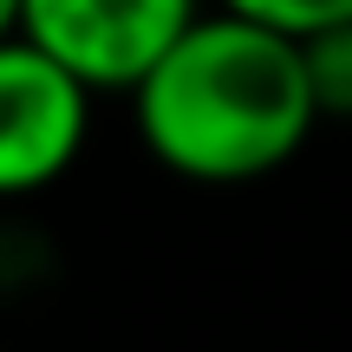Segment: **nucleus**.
Here are the masks:
<instances>
[{"label":"nucleus","mask_w":352,"mask_h":352,"mask_svg":"<svg viewBox=\"0 0 352 352\" xmlns=\"http://www.w3.org/2000/svg\"><path fill=\"white\" fill-rule=\"evenodd\" d=\"M202 0H20V26L91 91H131L138 72L196 20Z\"/></svg>","instance_id":"3"},{"label":"nucleus","mask_w":352,"mask_h":352,"mask_svg":"<svg viewBox=\"0 0 352 352\" xmlns=\"http://www.w3.org/2000/svg\"><path fill=\"white\" fill-rule=\"evenodd\" d=\"M307 91H314L320 118H352V20H333L300 39Z\"/></svg>","instance_id":"4"},{"label":"nucleus","mask_w":352,"mask_h":352,"mask_svg":"<svg viewBox=\"0 0 352 352\" xmlns=\"http://www.w3.org/2000/svg\"><path fill=\"white\" fill-rule=\"evenodd\" d=\"M138 138L189 183H254L300 157L320 111L300 39L215 7L183 26L131 85Z\"/></svg>","instance_id":"1"},{"label":"nucleus","mask_w":352,"mask_h":352,"mask_svg":"<svg viewBox=\"0 0 352 352\" xmlns=\"http://www.w3.org/2000/svg\"><path fill=\"white\" fill-rule=\"evenodd\" d=\"M20 26V0H0V33H13Z\"/></svg>","instance_id":"6"},{"label":"nucleus","mask_w":352,"mask_h":352,"mask_svg":"<svg viewBox=\"0 0 352 352\" xmlns=\"http://www.w3.org/2000/svg\"><path fill=\"white\" fill-rule=\"evenodd\" d=\"M91 98L98 91L46 59L26 33H0V202L39 196L78 164Z\"/></svg>","instance_id":"2"},{"label":"nucleus","mask_w":352,"mask_h":352,"mask_svg":"<svg viewBox=\"0 0 352 352\" xmlns=\"http://www.w3.org/2000/svg\"><path fill=\"white\" fill-rule=\"evenodd\" d=\"M222 7L241 13V20L274 26V33H287V39H307V33H320V26H333V20H352V0H222Z\"/></svg>","instance_id":"5"}]
</instances>
